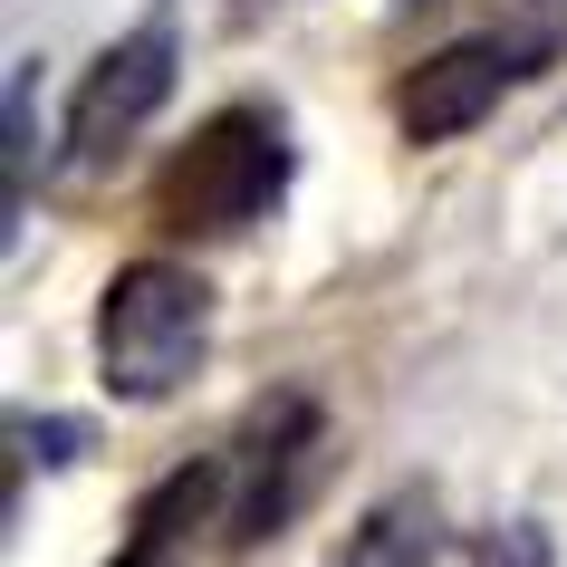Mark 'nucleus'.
<instances>
[{
	"mask_svg": "<svg viewBox=\"0 0 567 567\" xmlns=\"http://www.w3.org/2000/svg\"><path fill=\"white\" fill-rule=\"evenodd\" d=\"M443 567H558V558H548V529L538 519H509V529L443 538Z\"/></svg>",
	"mask_w": 567,
	"mask_h": 567,
	"instance_id": "obj_9",
	"label": "nucleus"
},
{
	"mask_svg": "<svg viewBox=\"0 0 567 567\" xmlns=\"http://www.w3.org/2000/svg\"><path fill=\"white\" fill-rule=\"evenodd\" d=\"M30 174H39V59H10V87H0V221H10V240L30 221Z\"/></svg>",
	"mask_w": 567,
	"mask_h": 567,
	"instance_id": "obj_8",
	"label": "nucleus"
},
{
	"mask_svg": "<svg viewBox=\"0 0 567 567\" xmlns=\"http://www.w3.org/2000/svg\"><path fill=\"white\" fill-rule=\"evenodd\" d=\"M174 78H183V20H174V0H154L125 39L96 49V68L78 78V96H68V164H78V174H106V164L174 106Z\"/></svg>",
	"mask_w": 567,
	"mask_h": 567,
	"instance_id": "obj_3",
	"label": "nucleus"
},
{
	"mask_svg": "<svg viewBox=\"0 0 567 567\" xmlns=\"http://www.w3.org/2000/svg\"><path fill=\"white\" fill-rule=\"evenodd\" d=\"M231 509V462L221 452H203V462H174V472L154 481L145 501H135V519H125V548L106 567H174L193 538L212 529Z\"/></svg>",
	"mask_w": 567,
	"mask_h": 567,
	"instance_id": "obj_6",
	"label": "nucleus"
},
{
	"mask_svg": "<svg viewBox=\"0 0 567 567\" xmlns=\"http://www.w3.org/2000/svg\"><path fill=\"white\" fill-rule=\"evenodd\" d=\"M519 78H538V68L519 59L501 30L452 39V49H433V59H414L394 78V125H404V145H452V135H472Z\"/></svg>",
	"mask_w": 567,
	"mask_h": 567,
	"instance_id": "obj_5",
	"label": "nucleus"
},
{
	"mask_svg": "<svg viewBox=\"0 0 567 567\" xmlns=\"http://www.w3.org/2000/svg\"><path fill=\"white\" fill-rule=\"evenodd\" d=\"M318 443H328V414H318L308 385H279L240 414V433L221 443V462H231V509H221L231 548H260L269 529H289V509L318 472Z\"/></svg>",
	"mask_w": 567,
	"mask_h": 567,
	"instance_id": "obj_4",
	"label": "nucleus"
},
{
	"mask_svg": "<svg viewBox=\"0 0 567 567\" xmlns=\"http://www.w3.org/2000/svg\"><path fill=\"white\" fill-rule=\"evenodd\" d=\"M337 567H443V501H433V481H394L347 529Z\"/></svg>",
	"mask_w": 567,
	"mask_h": 567,
	"instance_id": "obj_7",
	"label": "nucleus"
},
{
	"mask_svg": "<svg viewBox=\"0 0 567 567\" xmlns=\"http://www.w3.org/2000/svg\"><path fill=\"white\" fill-rule=\"evenodd\" d=\"M289 174H299V145H289V116L240 96V106H212L193 135L174 145V164L154 174L145 212L164 240H240L260 231L269 212L289 203Z\"/></svg>",
	"mask_w": 567,
	"mask_h": 567,
	"instance_id": "obj_1",
	"label": "nucleus"
},
{
	"mask_svg": "<svg viewBox=\"0 0 567 567\" xmlns=\"http://www.w3.org/2000/svg\"><path fill=\"white\" fill-rule=\"evenodd\" d=\"M212 357V279L193 260H125L96 289V385L116 404H174Z\"/></svg>",
	"mask_w": 567,
	"mask_h": 567,
	"instance_id": "obj_2",
	"label": "nucleus"
}]
</instances>
